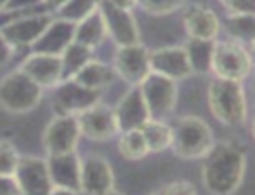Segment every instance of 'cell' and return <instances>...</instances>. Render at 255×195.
<instances>
[{
  "label": "cell",
  "mask_w": 255,
  "mask_h": 195,
  "mask_svg": "<svg viewBox=\"0 0 255 195\" xmlns=\"http://www.w3.org/2000/svg\"><path fill=\"white\" fill-rule=\"evenodd\" d=\"M159 194H170V195H188V194H197V188L188 181H177L171 185L160 188Z\"/></svg>",
  "instance_id": "31"
},
{
  "label": "cell",
  "mask_w": 255,
  "mask_h": 195,
  "mask_svg": "<svg viewBox=\"0 0 255 195\" xmlns=\"http://www.w3.org/2000/svg\"><path fill=\"white\" fill-rule=\"evenodd\" d=\"M230 13H245V11H255L254 0H219Z\"/></svg>",
  "instance_id": "32"
},
{
  "label": "cell",
  "mask_w": 255,
  "mask_h": 195,
  "mask_svg": "<svg viewBox=\"0 0 255 195\" xmlns=\"http://www.w3.org/2000/svg\"><path fill=\"white\" fill-rule=\"evenodd\" d=\"M20 155L16 153V148L9 143L0 139V175H13L16 170Z\"/></svg>",
  "instance_id": "30"
},
{
  "label": "cell",
  "mask_w": 255,
  "mask_h": 195,
  "mask_svg": "<svg viewBox=\"0 0 255 195\" xmlns=\"http://www.w3.org/2000/svg\"><path fill=\"white\" fill-rule=\"evenodd\" d=\"M213 146V133L199 117H181L171 126L170 150L181 159H202Z\"/></svg>",
  "instance_id": "3"
},
{
  "label": "cell",
  "mask_w": 255,
  "mask_h": 195,
  "mask_svg": "<svg viewBox=\"0 0 255 195\" xmlns=\"http://www.w3.org/2000/svg\"><path fill=\"white\" fill-rule=\"evenodd\" d=\"M53 20L48 13H31L27 16L15 18L13 22L5 24L2 27V35L9 42L11 48H20V46H33L37 38L44 33V29Z\"/></svg>",
  "instance_id": "15"
},
{
  "label": "cell",
  "mask_w": 255,
  "mask_h": 195,
  "mask_svg": "<svg viewBox=\"0 0 255 195\" xmlns=\"http://www.w3.org/2000/svg\"><path fill=\"white\" fill-rule=\"evenodd\" d=\"M77 119H79L80 133L90 141H110L117 133H121L115 110L102 104L101 100L77 115Z\"/></svg>",
  "instance_id": "9"
},
{
  "label": "cell",
  "mask_w": 255,
  "mask_h": 195,
  "mask_svg": "<svg viewBox=\"0 0 255 195\" xmlns=\"http://www.w3.org/2000/svg\"><path fill=\"white\" fill-rule=\"evenodd\" d=\"M108 37V27L101 7H97L93 13L86 16L84 20L75 24V40L84 44L88 48H99Z\"/></svg>",
  "instance_id": "21"
},
{
  "label": "cell",
  "mask_w": 255,
  "mask_h": 195,
  "mask_svg": "<svg viewBox=\"0 0 255 195\" xmlns=\"http://www.w3.org/2000/svg\"><path fill=\"white\" fill-rule=\"evenodd\" d=\"M79 119L75 115H55V119L49 122L44 130L42 143L48 155L57 153L75 152L80 139Z\"/></svg>",
  "instance_id": "10"
},
{
  "label": "cell",
  "mask_w": 255,
  "mask_h": 195,
  "mask_svg": "<svg viewBox=\"0 0 255 195\" xmlns=\"http://www.w3.org/2000/svg\"><path fill=\"white\" fill-rule=\"evenodd\" d=\"M42 90L22 69L11 71L0 80V106L9 113H27L40 102Z\"/></svg>",
  "instance_id": "4"
},
{
  "label": "cell",
  "mask_w": 255,
  "mask_h": 195,
  "mask_svg": "<svg viewBox=\"0 0 255 195\" xmlns=\"http://www.w3.org/2000/svg\"><path fill=\"white\" fill-rule=\"evenodd\" d=\"M75 40V24L73 22L53 18L44 33L37 38L33 48L37 53H49V55H60L69 44Z\"/></svg>",
  "instance_id": "19"
},
{
  "label": "cell",
  "mask_w": 255,
  "mask_h": 195,
  "mask_svg": "<svg viewBox=\"0 0 255 195\" xmlns=\"http://www.w3.org/2000/svg\"><path fill=\"white\" fill-rule=\"evenodd\" d=\"M254 2H255V0H254Z\"/></svg>",
  "instance_id": "42"
},
{
  "label": "cell",
  "mask_w": 255,
  "mask_h": 195,
  "mask_svg": "<svg viewBox=\"0 0 255 195\" xmlns=\"http://www.w3.org/2000/svg\"><path fill=\"white\" fill-rule=\"evenodd\" d=\"M226 31L235 42L245 46L255 42V11L230 13L226 20Z\"/></svg>",
  "instance_id": "24"
},
{
  "label": "cell",
  "mask_w": 255,
  "mask_h": 195,
  "mask_svg": "<svg viewBox=\"0 0 255 195\" xmlns=\"http://www.w3.org/2000/svg\"><path fill=\"white\" fill-rule=\"evenodd\" d=\"M5 5H7V0H0V11L5 9Z\"/></svg>",
  "instance_id": "40"
},
{
  "label": "cell",
  "mask_w": 255,
  "mask_h": 195,
  "mask_svg": "<svg viewBox=\"0 0 255 195\" xmlns=\"http://www.w3.org/2000/svg\"><path fill=\"white\" fill-rule=\"evenodd\" d=\"M186 0H137V5L149 15H168L181 9Z\"/></svg>",
  "instance_id": "29"
},
{
  "label": "cell",
  "mask_w": 255,
  "mask_h": 195,
  "mask_svg": "<svg viewBox=\"0 0 255 195\" xmlns=\"http://www.w3.org/2000/svg\"><path fill=\"white\" fill-rule=\"evenodd\" d=\"M119 152L128 161H140L149 153L146 139H144L140 128L137 130H126L121 132L119 137Z\"/></svg>",
  "instance_id": "27"
},
{
  "label": "cell",
  "mask_w": 255,
  "mask_h": 195,
  "mask_svg": "<svg viewBox=\"0 0 255 195\" xmlns=\"http://www.w3.org/2000/svg\"><path fill=\"white\" fill-rule=\"evenodd\" d=\"M208 104L213 117L224 126H241L248 117V106L239 80L215 79L208 86Z\"/></svg>",
  "instance_id": "2"
},
{
  "label": "cell",
  "mask_w": 255,
  "mask_h": 195,
  "mask_svg": "<svg viewBox=\"0 0 255 195\" xmlns=\"http://www.w3.org/2000/svg\"><path fill=\"white\" fill-rule=\"evenodd\" d=\"M184 26L190 38H201V40H215L221 29L217 15L208 7L193 5L186 11Z\"/></svg>",
  "instance_id": "20"
},
{
  "label": "cell",
  "mask_w": 255,
  "mask_h": 195,
  "mask_svg": "<svg viewBox=\"0 0 255 195\" xmlns=\"http://www.w3.org/2000/svg\"><path fill=\"white\" fill-rule=\"evenodd\" d=\"M38 4H44L42 0H7V5L5 9L7 11H20L26 9V7H35Z\"/></svg>",
  "instance_id": "34"
},
{
  "label": "cell",
  "mask_w": 255,
  "mask_h": 195,
  "mask_svg": "<svg viewBox=\"0 0 255 195\" xmlns=\"http://www.w3.org/2000/svg\"><path fill=\"white\" fill-rule=\"evenodd\" d=\"M215 40H201V38H190L184 46L193 73H208L212 71V58Z\"/></svg>",
  "instance_id": "23"
},
{
  "label": "cell",
  "mask_w": 255,
  "mask_h": 195,
  "mask_svg": "<svg viewBox=\"0 0 255 195\" xmlns=\"http://www.w3.org/2000/svg\"><path fill=\"white\" fill-rule=\"evenodd\" d=\"M101 91L90 90L86 86L79 84L75 79L60 80L55 86L53 95V108L57 115H80L90 106L99 102Z\"/></svg>",
  "instance_id": "7"
},
{
  "label": "cell",
  "mask_w": 255,
  "mask_h": 195,
  "mask_svg": "<svg viewBox=\"0 0 255 195\" xmlns=\"http://www.w3.org/2000/svg\"><path fill=\"white\" fill-rule=\"evenodd\" d=\"M146 144H148L149 153H160L170 150L171 146V126L159 119H149L142 128H140Z\"/></svg>",
  "instance_id": "25"
},
{
  "label": "cell",
  "mask_w": 255,
  "mask_h": 195,
  "mask_svg": "<svg viewBox=\"0 0 255 195\" xmlns=\"http://www.w3.org/2000/svg\"><path fill=\"white\" fill-rule=\"evenodd\" d=\"M113 69L117 77L126 80L128 84L138 86L148 73L149 68V51L140 44H129V46H119L115 53V64Z\"/></svg>",
  "instance_id": "11"
},
{
  "label": "cell",
  "mask_w": 255,
  "mask_h": 195,
  "mask_svg": "<svg viewBox=\"0 0 255 195\" xmlns=\"http://www.w3.org/2000/svg\"><path fill=\"white\" fill-rule=\"evenodd\" d=\"M113 185H115L113 170L106 159L91 155L80 161V192L82 194H112Z\"/></svg>",
  "instance_id": "14"
},
{
  "label": "cell",
  "mask_w": 255,
  "mask_h": 195,
  "mask_svg": "<svg viewBox=\"0 0 255 195\" xmlns=\"http://www.w3.org/2000/svg\"><path fill=\"white\" fill-rule=\"evenodd\" d=\"M138 90L144 97L149 119L164 121L173 113L177 104V80L149 71L148 77L138 84Z\"/></svg>",
  "instance_id": "5"
},
{
  "label": "cell",
  "mask_w": 255,
  "mask_h": 195,
  "mask_svg": "<svg viewBox=\"0 0 255 195\" xmlns=\"http://www.w3.org/2000/svg\"><path fill=\"white\" fill-rule=\"evenodd\" d=\"M11 46H9V42L4 38V35L0 33V64H5L7 60H9V57H11Z\"/></svg>",
  "instance_id": "35"
},
{
  "label": "cell",
  "mask_w": 255,
  "mask_h": 195,
  "mask_svg": "<svg viewBox=\"0 0 255 195\" xmlns=\"http://www.w3.org/2000/svg\"><path fill=\"white\" fill-rule=\"evenodd\" d=\"M16 185L20 188V194H49L51 190V179H49L48 163L38 157H24L18 159L15 174Z\"/></svg>",
  "instance_id": "12"
},
{
  "label": "cell",
  "mask_w": 255,
  "mask_h": 195,
  "mask_svg": "<svg viewBox=\"0 0 255 195\" xmlns=\"http://www.w3.org/2000/svg\"><path fill=\"white\" fill-rule=\"evenodd\" d=\"M212 71L219 79L243 80L252 73V60L248 48L235 40L215 42L212 58Z\"/></svg>",
  "instance_id": "6"
},
{
  "label": "cell",
  "mask_w": 255,
  "mask_h": 195,
  "mask_svg": "<svg viewBox=\"0 0 255 195\" xmlns=\"http://www.w3.org/2000/svg\"><path fill=\"white\" fill-rule=\"evenodd\" d=\"M108 2L123 9H133V5H137V0H108Z\"/></svg>",
  "instance_id": "36"
},
{
  "label": "cell",
  "mask_w": 255,
  "mask_h": 195,
  "mask_svg": "<svg viewBox=\"0 0 255 195\" xmlns=\"http://www.w3.org/2000/svg\"><path fill=\"white\" fill-rule=\"evenodd\" d=\"M248 55H250L252 60V69H255V42L248 44Z\"/></svg>",
  "instance_id": "38"
},
{
  "label": "cell",
  "mask_w": 255,
  "mask_h": 195,
  "mask_svg": "<svg viewBox=\"0 0 255 195\" xmlns=\"http://www.w3.org/2000/svg\"><path fill=\"white\" fill-rule=\"evenodd\" d=\"M254 97H255V80H254Z\"/></svg>",
  "instance_id": "41"
},
{
  "label": "cell",
  "mask_w": 255,
  "mask_h": 195,
  "mask_svg": "<svg viewBox=\"0 0 255 195\" xmlns=\"http://www.w3.org/2000/svg\"><path fill=\"white\" fill-rule=\"evenodd\" d=\"M20 194V188L16 185L13 175H0V195H15Z\"/></svg>",
  "instance_id": "33"
},
{
  "label": "cell",
  "mask_w": 255,
  "mask_h": 195,
  "mask_svg": "<svg viewBox=\"0 0 255 195\" xmlns=\"http://www.w3.org/2000/svg\"><path fill=\"white\" fill-rule=\"evenodd\" d=\"M91 51L93 49L84 46V44L77 42V40H73V42L69 44L68 48L60 53V58H62V80L73 79L75 75H77V71L88 60H91Z\"/></svg>",
  "instance_id": "26"
},
{
  "label": "cell",
  "mask_w": 255,
  "mask_h": 195,
  "mask_svg": "<svg viewBox=\"0 0 255 195\" xmlns=\"http://www.w3.org/2000/svg\"><path fill=\"white\" fill-rule=\"evenodd\" d=\"M149 68L153 73L164 75L173 80L188 79L193 73L184 46H171L149 51Z\"/></svg>",
  "instance_id": "16"
},
{
  "label": "cell",
  "mask_w": 255,
  "mask_h": 195,
  "mask_svg": "<svg viewBox=\"0 0 255 195\" xmlns=\"http://www.w3.org/2000/svg\"><path fill=\"white\" fill-rule=\"evenodd\" d=\"M99 7V0H68L66 4L57 11V16L62 20L68 22H77L84 20L86 16L93 13Z\"/></svg>",
  "instance_id": "28"
},
{
  "label": "cell",
  "mask_w": 255,
  "mask_h": 195,
  "mask_svg": "<svg viewBox=\"0 0 255 195\" xmlns=\"http://www.w3.org/2000/svg\"><path fill=\"white\" fill-rule=\"evenodd\" d=\"M18 69H22L27 77H31L40 88H55L62 80V58H60V55L33 51Z\"/></svg>",
  "instance_id": "17"
},
{
  "label": "cell",
  "mask_w": 255,
  "mask_h": 195,
  "mask_svg": "<svg viewBox=\"0 0 255 195\" xmlns=\"http://www.w3.org/2000/svg\"><path fill=\"white\" fill-rule=\"evenodd\" d=\"M99 7L106 20L108 35L117 46H129L138 42V27L131 15V9L117 7L108 0H99Z\"/></svg>",
  "instance_id": "13"
},
{
  "label": "cell",
  "mask_w": 255,
  "mask_h": 195,
  "mask_svg": "<svg viewBox=\"0 0 255 195\" xmlns=\"http://www.w3.org/2000/svg\"><path fill=\"white\" fill-rule=\"evenodd\" d=\"M79 84L90 88V90L101 91L104 88L112 84L113 80L117 79V73L112 66H108L104 62L99 60H88L82 68L77 71V75L73 77Z\"/></svg>",
  "instance_id": "22"
},
{
  "label": "cell",
  "mask_w": 255,
  "mask_h": 195,
  "mask_svg": "<svg viewBox=\"0 0 255 195\" xmlns=\"http://www.w3.org/2000/svg\"><path fill=\"white\" fill-rule=\"evenodd\" d=\"M44 5H46V9H53V11H59L68 0H42Z\"/></svg>",
  "instance_id": "37"
},
{
  "label": "cell",
  "mask_w": 255,
  "mask_h": 195,
  "mask_svg": "<svg viewBox=\"0 0 255 195\" xmlns=\"http://www.w3.org/2000/svg\"><path fill=\"white\" fill-rule=\"evenodd\" d=\"M250 130H252V135L255 137V111H254V115H252V119H250Z\"/></svg>",
  "instance_id": "39"
},
{
  "label": "cell",
  "mask_w": 255,
  "mask_h": 195,
  "mask_svg": "<svg viewBox=\"0 0 255 195\" xmlns=\"http://www.w3.org/2000/svg\"><path fill=\"white\" fill-rule=\"evenodd\" d=\"M51 179L49 194H79L80 192V159L75 152L48 155L46 159Z\"/></svg>",
  "instance_id": "8"
},
{
  "label": "cell",
  "mask_w": 255,
  "mask_h": 195,
  "mask_svg": "<svg viewBox=\"0 0 255 195\" xmlns=\"http://www.w3.org/2000/svg\"><path fill=\"white\" fill-rule=\"evenodd\" d=\"M202 161V185L210 194H234L243 183L246 170L245 150L235 143H213Z\"/></svg>",
  "instance_id": "1"
},
{
  "label": "cell",
  "mask_w": 255,
  "mask_h": 195,
  "mask_svg": "<svg viewBox=\"0 0 255 195\" xmlns=\"http://www.w3.org/2000/svg\"><path fill=\"white\" fill-rule=\"evenodd\" d=\"M113 110H115V117H117L119 132L137 130L149 121V111L146 108V102H144V97L138 90V86H131V90L124 93V97L119 100V104Z\"/></svg>",
  "instance_id": "18"
}]
</instances>
